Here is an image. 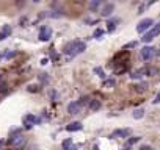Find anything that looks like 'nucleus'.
I'll use <instances>...</instances> for the list:
<instances>
[{"label": "nucleus", "instance_id": "nucleus-13", "mask_svg": "<svg viewBox=\"0 0 160 150\" xmlns=\"http://www.w3.org/2000/svg\"><path fill=\"white\" fill-rule=\"evenodd\" d=\"M10 35H11V27H10V25H5V27H3V30L0 31V41L6 39Z\"/></svg>", "mask_w": 160, "mask_h": 150}, {"label": "nucleus", "instance_id": "nucleus-30", "mask_svg": "<svg viewBox=\"0 0 160 150\" xmlns=\"http://www.w3.org/2000/svg\"><path fill=\"white\" fill-rule=\"evenodd\" d=\"M79 103H80V105H85V103H88V97H82Z\"/></svg>", "mask_w": 160, "mask_h": 150}, {"label": "nucleus", "instance_id": "nucleus-35", "mask_svg": "<svg viewBox=\"0 0 160 150\" xmlns=\"http://www.w3.org/2000/svg\"><path fill=\"white\" fill-rule=\"evenodd\" d=\"M93 150H99V147H97V145H94V147H93Z\"/></svg>", "mask_w": 160, "mask_h": 150}, {"label": "nucleus", "instance_id": "nucleus-24", "mask_svg": "<svg viewBox=\"0 0 160 150\" xmlns=\"http://www.w3.org/2000/svg\"><path fill=\"white\" fill-rule=\"evenodd\" d=\"M39 80H41L42 83H47V81H49V77H47V73H41V75H39Z\"/></svg>", "mask_w": 160, "mask_h": 150}, {"label": "nucleus", "instance_id": "nucleus-7", "mask_svg": "<svg viewBox=\"0 0 160 150\" xmlns=\"http://www.w3.org/2000/svg\"><path fill=\"white\" fill-rule=\"evenodd\" d=\"M52 36V28L50 27H42L39 31V39L41 41H49Z\"/></svg>", "mask_w": 160, "mask_h": 150}, {"label": "nucleus", "instance_id": "nucleus-32", "mask_svg": "<svg viewBox=\"0 0 160 150\" xmlns=\"http://www.w3.org/2000/svg\"><path fill=\"white\" fill-rule=\"evenodd\" d=\"M28 91H30V92H36V91H38V86H28Z\"/></svg>", "mask_w": 160, "mask_h": 150}, {"label": "nucleus", "instance_id": "nucleus-23", "mask_svg": "<svg viewBox=\"0 0 160 150\" xmlns=\"http://www.w3.org/2000/svg\"><path fill=\"white\" fill-rule=\"evenodd\" d=\"M115 80H107V81H104V88H111V86H115Z\"/></svg>", "mask_w": 160, "mask_h": 150}, {"label": "nucleus", "instance_id": "nucleus-17", "mask_svg": "<svg viewBox=\"0 0 160 150\" xmlns=\"http://www.w3.org/2000/svg\"><path fill=\"white\" fill-rule=\"evenodd\" d=\"M157 69L155 67H146L145 69V75H149V77H154V75H157Z\"/></svg>", "mask_w": 160, "mask_h": 150}, {"label": "nucleus", "instance_id": "nucleus-29", "mask_svg": "<svg viewBox=\"0 0 160 150\" xmlns=\"http://www.w3.org/2000/svg\"><path fill=\"white\" fill-rule=\"evenodd\" d=\"M50 97H52V100H57L58 98V92L57 91H50Z\"/></svg>", "mask_w": 160, "mask_h": 150}, {"label": "nucleus", "instance_id": "nucleus-2", "mask_svg": "<svg viewBox=\"0 0 160 150\" xmlns=\"http://www.w3.org/2000/svg\"><path fill=\"white\" fill-rule=\"evenodd\" d=\"M10 144H11L14 148H22V147L25 145V136H24V135H19V131H16V135L11 136Z\"/></svg>", "mask_w": 160, "mask_h": 150}, {"label": "nucleus", "instance_id": "nucleus-6", "mask_svg": "<svg viewBox=\"0 0 160 150\" xmlns=\"http://www.w3.org/2000/svg\"><path fill=\"white\" fill-rule=\"evenodd\" d=\"M41 122V119H38V117H35L33 114H27L25 117H24V125H25V128H32L35 123H39Z\"/></svg>", "mask_w": 160, "mask_h": 150}, {"label": "nucleus", "instance_id": "nucleus-20", "mask_svg": "<svg viewBox=\"0 0 160 150\" xmlns=\"http://www.w3.org/2000/svg\"><path fill=\"white\" fill-rule=\"evenodd\" d=\"M99 6H101V0H94V2L89 3V10H91V11H96Z\"/></svg>", "mask_w": 160, "mask_h": 150}, {"label": "nucleus", "instance_id": "nucleus-34", "mask_svg": "<svg viewBox=\"0 0 160 150\" xmlns=\"http://www.w3.org/2000/svg\"><path fill=\"white\" fill-rule=\"evenodd\" d=\"M47 63H49V60H47V58H44V60L41 61V64H47Z\"/></svg>", "mask_w": 160, "mask_h": 150}, {"label": "nucleus", "instance_id": "nucleus-14", "mask_svg": "<svg viewBox=\"0 0 160 150\" xmlns=\"http://www.w3.org/2000/svg\"><path fill=\"white\" fill-rule=\"evenodd\" d=\"M99 108H101V102H99L97 98H93V100L89 102V110H91V111H97Z\"/></svg>", "mask_w": 160, "mask_h": 150}, {"label": "nucleus", "instance_id": "nucleus-5", "mask_svg": "<svg viewBox=\"0 0 160 150\" xmlns=\"http://www.w3.org/2000/svg\"><path fill=\"white\" fill-rule=\"evenodd\" d=\"M152 25H154L152 19H143L138 25H136V31H138V33H145L146 30H149L152 27Z\"/></svg>", "mask_w": 160, "mask_h": 150}, {"label": "nucleus", "instance_id": "nucleus-27", "mask_svg": "<svg viewBox=\"0 0 160 150\" xmlns=\"http://www.w3.org/2000/svg\"><path fill=\"white\" fill-rule=\"evenodd\" d=\"M0 92H2V94H6V92H8V89H6V85H5V83L0 85Z\"/></svg>", "mask_w": 160, "mask_h": 150}, {"label": "nucleus", "instance_id": "nucleus-37", "mask_svg": "<svg viewBox=\"0 0 160 150\" xmlns=\"http://www.w3.org/2000/svg\"><path fill=\"white\" fill-rule=\"evenodd\" d=\"M3 145V141H0V147H2Z\"/></svg>", "mask_w": 160, "mask_h": 150}, {"label": "nucleus", "instance_id": "nucleus-19", "mask_svg": "<svg viewBox=\"0 0 160 150\" xmlns=\"http://www.w3.org/2000/svg\"><path fill=\"white\" fill-rule=\"evenodd\" d=\"M63 148H64V150H72V139H71V138L66 139V141H63Z\"/></svg>", "mask_w": 160, "mask_h": 150}, {"label": "nucleus", "instance_id": "nucleus-38", "mask_svg": "<svg viewBox=\"0 0 160 150\" xmlns=\"http://www.w3.org/2000/svg\"><path fill=\"white\" fill-rule=\"evenodd\" d=\"M158 55H160V52H158Z\"/></svg>", "mask_w": 160, "mask_h": 150}, {"label": "nucleus", "instance_id": "nucleus-1", "mask_svg": "<svg viewBox=\"0 0 160 150\" xmlns=\"http://www.w3.org/2000/svg\"><path fill=\"white\" fill-rule=\"evenodd\" d=\"M86 48V44L82 42V41H74V42H69L66 47H64V53L69 55V56H76L82 52H85Z\"/></svg>", "mask_w": 160, "mask_h": 150}, {"label": "nucleus", "instance_id": "nucleus-9", "mask_svg": "<svg viewBox=\"0 0 160 150\" xmlns=\"http://www.w3.org/2000/svg\"><path fill=\"white\" fill-rule=\"evenodd\" d=\"M82 110V105L79 102H71L69 105H67V113L69 114H79Z\"/></svg>", "mask_w": 160, "mask_h": 150}, {"label": "nucleus", "instance_id": "nucleus-36", "mask_svg": "<svg viewBox=\"0 0 160 150\" xmlns=\"http://www.w3.org/2000/svg\"><path fill=\"white\" fill-rule=\"evenodd\" d=\"M2 80H3V77H2V73H0V83H2Z\"/></svg>", "mask_w": 160, "mask_h": 150}, {"label": "nucleus", "instance_id": "nucleus-25", "mask_svg": "<svg viewBox=\"0 0 160 150\" xmlns=\"http://www.w3.org/2000/svg\"><path fill=\"white\" fill-rule=\"evenodd\" d=\"M104 35V30H96L94 31V35H93V38H96V39H101V36Z\"/></svg>", "mask_w": 160, "mask_h": 150}, {"label": "nucleus", "instance_id": "nucleus-18", "mask_svg": "<svg viewBox=\"0 0 160 150\" xmlns=\"http://www.w3.org/2000/svg\"><path fill=\"white\" fill-rule=\"evenodd\" d=\"M143 116H145V110L143 108H138V110L133 111V119H141Z\"/></svg>", "mask_w": 160, "mask_h": 150}, {"label": "nucleus", "instance_id": "nucleus-8", "mask_svg": "<svg viewBox=\"0 0 160 150\" xmlns=\"http://www.w3.org/2000/svg\"><path fill=\"white\" fill-rule=\"evenodd\" d=\"M132 133L130 128H123V130H115L111 133V138H129V135Z\"/></svg>", "mask_w": 160, "mask_h": 150}, {"label": "nucleus", "instance_id": "nucleus-21", "mask_svg": "<svg viewBox=\"0 0 160 150\" xmlns=\"http://www.w3.org/2000/svg\"><path fill=\"white\" fill-rule=\"evenodd\" d=\"M118 22H119V19H111V20L108 22V31L115 30V23H118Z\"/></svg>", "mask_w": 160, "mask_h": 150}, {"label": "nucleus", "instance_id": "nucleus-26", "mask_svg": "<svg viewBox=\"0 0 160 150\" xmlns=\"http://www.w3.org/2000/svg\"><path fill=\"white\" fill-rule=\"evenodd\" d=\"M135 45H136V42H135V41H133V42H129V44H126V45H124V50L127 52V48H133Z\"/></svg>", "mask_w": 160, "mask_h": 150}, {"label": "nucleus", "instance_id": "nucleus-16", "mask_svg": "<svg viewBox=\"0 0 160 150\" xmlns=\"http://www.w3.org/2000/svg\"><path fill=\"white\" fill-rule=\"evenodd\" d=\"M143 75H145V69H141V70H136V72H133V73L130 75V77H132L133 80H140V78L143 77Z\"/></svg>", "mask_w": 160, "mask_h": 150}, {"label": "nucleus", "instance_id": "nucleus-10", "mask_svg": "<svg viewBox=\"0 0 160 150\" xmlns=\"http://www.w3.org/2000/svg\"><path fill=\"white\" fill-rule=\"evenodd\" d=\"M141 138L140 136H133V138H130V139H127L126 141V144H124V147H123V150H129V148H132L136 142H138Z\"/></svg>", "mask_w": 160, "mask_h": 150}, {"label": "nucleus", "instance_id": "nucleus-4", "mask_svg": "<svg viewBox=\"0 0 160 150\" xmlns=\"http://www.w3.org/2000/svg\"><path fill=\"white\" fill-rule=\"evenodd\" d=\"M158 33H160V27H158V25H155L152 30H149L148 33H145V36L141 38V41L143 42H151L155 36H158Z\"/></svg>", "mask_w": 160, "mask_h": 150}, {"label": "nucleus", "instance_id": "nucleus-33", "mask_svg": "<svg viewBox=\"0 0 160 150\" xmlns=\"http://www.w3.org/2000/svg\"><path fill=\"white\" fill-rule=\"evenodd\" d=\"M140 150H152V148H151V147H149V145H145V147H141V148H140Z\"/></svg>", "mask_w": 160, "mask_h": 150}, {"label": "nucleus", "instance_id": "nucleus-28", "mask_svg": "<svg viewBox=\"0 0 160 150\" xmlns=\"http://www.w3.org/2000/svg\"><path fill=\"white\" fill-rule=\"evenodd\" d=\"M14 56H16V52H6V53H5V58H8V60H10V58H14Z\"/></svg>", "mask_w": 160, "mask_h": 150}, {"label": "nucleus", "instance_id": "nucleus-22", "mask_svg": "<svg viewBox=\"0 0 160 150\" xmlns=\"http://www.w3.org/2000/svg\"><path fill=\"white\" fill-rule=\"evenodd\" d=\"M94 73H97L101 78H105V72H104L101 67H94Z\"/></svg>", "mask_w": 160, "mask_h": 150}, {"label": "nucleus", "instance_id": "nucleus-3", "mask_svg": "<svg viewBox=\"0 0 160 150\" xmlns=\"http://www.w3.org/2000/svg\"><path fill=\"white\" fill-rule=\"evenodd\" d=\"M154 55H155V48H154V47H151V45L143 47V48H141V52H140V56H141V60H145V61L151 60Z\"/></svg>", "mask_w": 160, "mask_h": 150}, {"label": "nucleus", "instance_id": "nucleus-31", "mask_svg": "<svg viewBox=\"0 0 160 150\" xmlns=\"http://www.w3.org/2000/svg\"><path fill=\"white\" fill-rule=\"evenodd\" d=\"M154 103H155V105H158V103H160V92L155 95V98H154Z\"/></svg>", "mask_w": 160, "mask_h": 150}, {"label": "nucleus", "instance_id": "nucleus-11", "mask_svg": "<svg viewBox=\"0 0 160 150\" xmlns=\"http://www.w3.org/2000/svg\"><path fill=\"white\" fill-rule=\"evenodd\" d=\"M113 10H115V5H113V3H105L104 8H102V13H101V14H102L104 17H108V16L113 13Z\"/></svg>", "mask_w": 160, "mask_h": 150}, {"label": "nucleus", "instance_id": "nucleus-12", "mask_svg": "<svg viewBox=\"0 0 160 150\" xmlns=\"http://www.w3.org/2000/svg\"><path fill=\"white\" fill-rule=\"evenodd\" d=\"M83 128V125L80 123V122H72V123H69L66 127V130L67 131H79V130H82Z\"/></svg>", "mask_w": 160, "mask_h": 150}, {"label": "nucleus", "instance_id": "nucleus-15", "mask_svg": "<svg viewBox=\"0 0 160 150\" xmlns=\"http://www.w3.org/2000/svg\"><path fill=\"white\" fill-rule=\"evenodd\" d=\"M146 89H148V83H145V81H143V83H138V85L135 86V91H136V92H145Z\"/></svg>", "mask_w": 160, "mask_h": 150}]
</instances>
